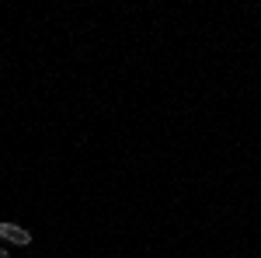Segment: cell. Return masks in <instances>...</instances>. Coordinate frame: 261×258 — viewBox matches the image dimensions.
Here are the masks:
<instances>
[{"label": "cell", "instance_id": "6da1fadb", "mask_svg": "<svg viewBox=\"0 0 261 258\" xmlns=\"http://www.w3.org/2000/svg\"><path fill=\"white\" fill-rule=\"evenodd\" d=\"M0 241H11V244H21V248H28L32 244V230H24L18 223H7V220H0Z\"/></svg>", "mask_w": 261, "mask_h": 258}, {"label": "cell", "instance_id": "7a4b0ae2", "mask_svg": "<svg viewBox=\"0 0 261 258\" xmlns=\"http://www.w3.org/2000/svg\"><path fill=\"white\" fill-rule=\"evenodd\" d=\"M0 258H11V248H0Z\"/></svg>", "mask_w": 261, "mask_h": 258}]
</instances>
